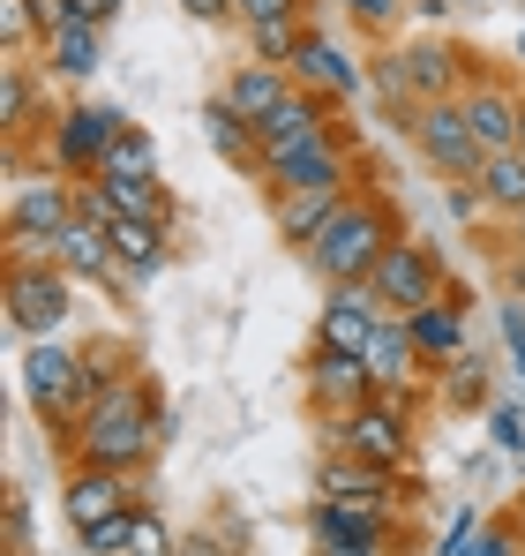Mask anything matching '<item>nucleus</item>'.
Returning <instances> with one entry per match:
<instances>
[{
  "instance_id": "f8f14e48",
  "label": "nucleus",
  "mask_w": 525,
  "mask_h": 556,
  "mask_svg": "<svg viewBox=\"0 0 525 556\" xmlns=\"http://www.w3.org/2000/svg\"><path fill=\"white\" fill-rule=\"evenodd\" d=\"M375 331H383V301L368 293V278H360V286H331V301H323V316H316V346L368 354Z\"/></svg>"
},
{
  "instance_id": "b1692460",
  "label": "nucleus",
  "mask_w": 525,
  "mask_h": 556,
  "mask_svg": "<svg viewBox=\"0 0 525 556\" xmlns=\"http://www.w3.org/2000/svg\"><path fill=\"white\" fill-rule=\"evenodd\" d=\"M300 91V84H293V68H270V61H241V68H233V76H226V105H233V113H241V121H262V113H278V105H285V98Z\"/></svg>"
},
{
  "instance_id": "c756f323",
  "label": "nucleus",
  "mask_w": 525,
  "mask_h": 556,
  "mask_svg": "<svg viewBox=\"0 0 525 556\" xmlns=\"http://www.w3.org/2000/svg\"><path fill=\"white\" fill-rule=\"evenodd\" d=\"M203 128H210V151H218V159H233V166H248V174H256V159H262L256 121H241L226 98H210V105H203Z\"/></svg>"
},
{
  "instance_id": "4c0bfd02",
  "label": "nucleus",
  "mask_w": 525,
  "mask_h": 556,
  "mask_svg": "<svg viewBox=\"0 0 525 556\" xmlns=\"http://www.w3.org/2000/svg\"><path fill=\"white\" fill-rule=\"evenodd\" d=\"M0 556H30V504H23V489H8V511H0Z\"/></svg>"
},
{
  "instance_id": "473e14b6",
  "label": "nucleus",
  "mask_w": 525,
  "mask_h": 556,
  "mask_svg": "<svg viewBox=\"0 0 525 556\" xmlns=\"http://www.w3.org/2000/svg\"><path fill=\"white\" fill-rule=\"evenodd\" d=\"M248 30V53L270 61V68H293L300 38H308V15H262V23H241Z\"/></svg>"
},
{
  "instance_id": "0eeeda50",
  "label": "nucleus",
  "mask_w": 525,
  "mask_h": 556,
  "mask_svg": "<svg viewBox=\"0 0 525 556\" xmlns=\"http://www.w3.org/2000/svg\"><path fill=\"white\" fill-rule=\"evenodd\" d=\"M413 151L436 166L443 181H481V166H488V143L473 136V121H465V98H428L421 113H413Z\"/></svg>"
},
{
  "instance_id": "5701e85b",
  "label": "nucleus",
  "mask_w": 525,
  "mask_h": 556,
  "mask_svg": "<svg viewBox=\"0 0 525 556\" xmlns=\"http://www.w3.org/2000/svg\"><path fill=\"white\" fill-rule=\"evenodd\" d=\"M353 188H300V195H270V218H278V241L285 249H308L331 218H338V203H346Z\"/></svg>"
},
{
  "instance_id": "7c9ffc66",
  "label": "nucleus",
  "mask_w": 525,
  "mask_h": 556,
  "mask_svg": "<svg viewBox=\"0 0 525 556\" xmlns=\"http://www.w3.org/2000/svg\"><path fill=\"white\" fill-rule=\"evenodd\" d=\"M30 121H38V84H30L23 53H8V68H0V128H8V143H23Z\"/></svg>"
},
{
  "instance_id": "603ef678",
  "label": "nucleus",
  "mask_w": 525,
  "mask_h": 556,
  "mask_svg": "<svg viewBox=\"0 0 525 556\" xmlns=\"http://www.w3.org/2000/svg\"><path fill=\"white\" fill-rule=\"evenodd\" d=\"M518 61H525V30H518Z\"/></svg>"
},
{
  "instance_id": "ea45409f",
  "label": "nucleus",
  "mask_w": 525,
  "mask_h": 556,
  "mask_svg": "<svg viewBox=\"0 0 525 556\" xmlns=\"http://www.w3.org/2000/svg\"><path fill=\"white\" fill-rule=\"evenodd\" d=\"M346 15L360 30H390V23H398V0H346Z\"/></svg>"
},
{
  "instance_id": "a211bd4d",
  "label": "nucleus",
  "mask_w": 525,
  "mask_h": 556,
  "mask_svg": "<svg viewBox=\"0 0 525 556\" xmlns=\"http://www.w3.org/2000/svg\"><path fill=\"white\" fill-rule=\"evenodd\" d=\"M53 256H61V271H68V278H90V286H128L120 256H113V226H98V218H84V211H76V226L53 241Z\"/></svg>"
},
{
  "instance_id": "f03ea898",
  "label": "nucleus",
  "mask_w": 525,
  "mask_h": 556,
  "mask_svg": "<svg viewBox=\"0 0 525 556\" xmlns=\"http://www.w3.org/2000/svg\"><path fill=\"white\" fill-rule=\"evenodd\" d=\"M406 226H398V203L383 195V188H353L346 203H338V218L300 249V264L323 278V286H360V278L383 264V249L398 241Z\"/></svg>"
},
{
  "instance_id": "20e7f679",
  "label": "nucleus",
  "mask_w": 525,
  "mask_h": 556,
  "mask_svg": "<svg viewBox=\"0 0 525 556\" xmlns=\"http://www.w3.org/2000/svg\"><path fill=\"white\" fill-rule=\"evenodd\" d=\"M323 452H353V459L383 466V473H406L413 466V399L406 391H375L368 406L331 414L323 421Z\"/></svg>"
},
{
  "instance_id": "72a5a7b5",
  "label": "nucleus",
  "mask_w": 525,
  "mask_h": 556,
  "mask_svg": "<svg viewBox=\"0 0 525 556\" xmlns=\"http://www.w3.org/2000/svg\"><path fill=\"white\" fill-rule=\"evenodd\" d=\"M120 376H136V354H128V346H113V339L84 346V391H90V399H105Z\"/></svg>"
},
{
  "instance_id": "7ed1b4c3",
  "label": "nucleus",
  "mask_w": 525,
  "mask_h": 556,
  "mask_svg": "<svg viewBox=\"0 0 525 556\" xmlns=\"http://www.w3.org/2000/svg\"><path fill=\"white\" fill-rule=\"evenodd\" d=\"M8 331L15 339H61L68 308H76V278L61 271L53 249H8Z\"/></svg>"
},
{
  "instance_id": "9b49d317",
  "label": "nucleus",
  "mask_w": 525,
  "mask_h": 556,
  "mask_svg": "<svg viewBox=\"0 0 525 556\" xmlns=\"http://www.w3.org/2000/svg\"><path fill=\"white\" fill-rule=\"evenodd\" d=\"M76 226V188L68 181H23L8 195V249H53Z\"/></svg>"
},
{
  "instance_id": "423d86ee",
  "label": "nucleus",
  "mask_w": 525,
  "mask_h": 556,
  "mask_svg": "<svg viewBox=\"0 0 525 556\" xmlns=\"http://www.w3.org/2000/svg\"><path fill=\"white\" fill-rule=\"evenodd\" d=\"M353 166H360V136L353 128H331L316 143H293V151H270L256 159L262 195H300V188H353Z\"/></svg>"
},
{
  "instance_id": "37998d69",
  "label": "nucleus",
  "mask_w": 525,
  "mask_h": 556,
  "mask_svg": "<svg viewBox=\"0 0 525 556\" xmlns=\"http://www.w3.org/2000/svg\"><path fill=\"white\" fill-rule=\"evenodd\" d=\"M481 211H488L481 181H450V218H481Z\"/></svg>"
},
{
  "instance_id": "412c9836",
  "label": "nucleus",
  "mask_w": 525,
  "mask_h": 556,
  "mask_svg": "<svg viewBox=\"0 0 525 556\" xmlns=\"http://www.w3.org/2000/svg\"><path fill=\"white\" fill-rule=\"evenodd\" d=\"M360 362L375 369V391H413L421 376H436V369H428V354L413 346L406 316H383V331H375V346H368Z\"/></svg>"
},
{
  "instance_id": "58836bf2",
  "label": "nucleus",
  "mask_w": 525,
  "mask_h": 556,
  "mask_svg": "<svg viewBox=\"0 0 525 556\" xmlns=\"http://www.w3.org/2000/svg\"><path fill=\"white\" fill-rule=\"evenodd\" d=\"M174 556H241V542L233 534H210V527H195V534H180Z\"/></svg>"
},
{
  "instance_id": "3c124183",
  "label": "nucleus",
  "mask_w": 525,
  "mask_h": 556,
  "mask_svg": "<svg viewBox=\"0 0 525 556\" xmlns=\"http://www.w3.org/2000/svg\"><path fill=\"white\" fill-rule=\"evenodd\" d=\"M511 519H518V527H525V496H518V511H511Z\"/></svg>"
},
{
  "instance_id": "aec40b11",
  "label": "nucleus",
  "mask_w": 525,
  "mask_h": 556,
  "mask_svg": "<svg viewBox=\"0 0 525 556\" xmlns=\"http://www.w3.org/2000/svg\"><path fill=\"white\" fill-rule=\"evenodd\" d=\"M406 68H413L421 105H428V98H465V84L481 76L473 53H458V46H443V38H413V46H406Z\"/></svg>"
},
{
  "instance_id": "4468645a",
  "label": "nucleus",
  "mask_w": 525,
  "mask_h": 556,
  "mask_svg": "<svg viewBox=\"0 0 525 556\" xmlns=\"http://www.w3.org/2000/svg\"><path fill=\"white\" fill-rule=\"evenodd\" d=\"M406 331H413V346L428 354V369H436V376L450 369L458 354H473V331H465V293H458V286H450L443 301H428V308H413V316H406Z\"/></svg>"
},
{
  "instance_id": "8fccbe9b",
  "label": "nucleus",
  "mask_w": 525,
  "mask_h": 556,
  "mask_svg": "<svg viewBox=\"0 0 525 556\" xmlns=\"http://www.w3.org/2000/svg\"><path fill=\"white\" fill-rule=\"evenodd\" d=\"M511 151H525V121H518V143H511Z\"/></svg>"
},
{
  "instance_id": "c03bdc74",
  "label": "nucleus",
  "mask_w": 525,
  "mask_h": 556,
  "mask_svg": "<svg viewBox=\"0 0 525 556\" xmlns=\"http://www.w3.org/2000/svg\"><path fill=\"white\" fill-rule=\"evenodd\" d=\"M195 23H241V0H180Z\"/></svg>"
},
{
  "instance_id": "cd10ccee",
  "label": "nucleus",
  "mask_w": 525,
  "mask_h": 556,
  "mask_svg": "<svg viewBox=\"0 0 525 556\" xmlns=\"http://www.w3.org/2000/svg\"><path fill=\"white\" fill-rule=\"evenodd\" d=\"M443 549L450 556H525V527L511 519V511H503V519H473V511H465V519L450 527Z\"/></svg>"
},
{
  "instance_id": "4be33fe9",
  "label": "nucleus",
  "mask_w": 525,
  "mask_h": 556,
  "mask_svg": "<svg viewBox=\"0 0 525 556\" xmlns=\"http://www.w3.org/2000/svg\"><path fill=\"white\" fill-rule=\"evenodd\" d=\"M113 256H120L128 286H151L174 264V226H158V218H113Z\"/></svg>"
},
{
  "instance_id": "79ce46f5",
  "label": "nucleus",
  "mask_w": 525,
  "mask_h": 556,
  "mask_svg": "<svg viewBox=\"0 0 525 556\" xmlns=\"http://www.w3.org/2000/svg\"><path fill=\"white\" fill-rule=\"evenodd\" d=\"M30 23H38V38H46V30L76 23V0H30Z\"/></svg>"
},
{
  "instance_id": "9d476101",
  "label": "nucleus",
  "mask_w": 525,
  "mask_h": 556,
  "mask_svg": "<svg viewBox=\"0 0 525 556\" xmlns=\"http://www.w3.org/2000/svg\"><path fill=\"white\" fill-rule=\"evenodd\" d=\"M300 391H308L316 421H331V414H353V406L375 399V369H368L360 354H338V346H308V362H300Z\"/></svg>"
},
{
  "instance_id": "e433bc0d",
  "label": "nucleus",
  "mask_w": 525,
  "mask_h": 556,
  "mask_svg": "<svg viewBox=\"0 0 525 556\" xmlns=\"http://www.w3.org/2000/svg\"><path fill=\"white\" fill-rule=\"evenodd\" d=\"M174 542H180L174 527H166L151 504H136V542H128V556H174Z\"/></svg>"
},
{
  "instance_id": "1a4fd4ad",
  "label": "nucleus",
  "mask_w": 525,
  "mask_h": 556,
  "mask_svg": "<svg viewBox=\"0 0 525 556\" xmlns=\"http://www.w3.org/2000/svg\"><path fill=\"white\" fill-rule=\"evenodd\" d=\"M120 128H128L120 105H61L53 128H46V174H76V181H90L98 159H105V143H113Z\"/></svg>"
},
{
  "instance_id": "a18cd8bd",
  "label": "nucleus",
  "mask_w": 525,
  "mask_h": 556,
  "mask_svg": "<svg viewBox=\"0 0 525 556\" xmlns=\"http://www.w3.org/2000/svg\"><path fill=\"white\" fill-rule=\"evenodd\" d=\"M316 556H390V542H331V534H316Z\"/></svg>"
},
{
  "instance_id": "dca6fc26",
  "label": "nucleus",
  "mask_w": 525,
  "mask_h": 556,
  "mask_svg": "<svg viewBox=\"0 0 525 556\" xmlns=\"http://www.w3.org/2000/svg\"><path fill=\"white\" fill-rule=\"evenodd\" d=\"M128 504H136V496H128V473H105V466H76L68 489H61V511H68L76 542H84L90 527H105L113 511H128Z\"/></svg>"
},
{
  "instance_id": "39448f33",
  "label": "nucleus",
  "mask_w": 525,
  "mask_h": 556,
  "mask_svg": "<svg viewBox=\"0 0 525 556\" xmlns=\"http://www.w3.org/2000/svg\"><path fill=\"white\" fill-rule=\"evenodd\" d=\"M23 391H30V414L53 429V444L68 452L76 421L90 414V391H84V354L61 346V339H30L23 346Z\"/></svg>"
},
{
  "instance_id": "a19ab883",
  "label": "nucleus",
  "mask_w": 525,
  "mask_h": 556,
  "mask_svg": "<svg viewBox=\"0 0 525 556\" xmlns=\"http://www.w3.org/2000/svg\"><path fill=\"white\" fill-rule=\"evenodd\" d=\"M488 421H496V444L503 452H525V406H496Z\"/></svg>"
},
{
  "instance_id": "2f4dec72",
  "label": "nucleus",
  "mask_w": 525,
  "mask_h": 556,
  "mask_svg": "<svg viewBox=\"0 0 525 556\" xmlns=\"http://www.w3.org/2000/svg\"><path fill=\"white\" fill-rule=\"evenodd\" d=\"M481 195H488V211L525 218V151H488V166H481Z\"/></svg>"
},
{
  "instance_id": "49530a36",
  "label": "nucleus",
  "mask_w": 525,
  "mask_h": 556,
  "mask_svg": "<svg viewBox=\"0 0 525 556\" xmlns=\"http://www.w3.org/2000/svg\"><path fill=\"white\" fill-rule=\"evenodd\" d=\"M503 339H511V354H518V376H525V308H518V301H503Z\"/></svg>"
},
{
  "instance_id": "f257e3e1",
  "label": "nucleus",
  "mask_w": 525,
  "mask_h": 556,
  "mask_svg": "<svg viewBox=\"0 0 525 556\" xmlns=\"http://www.w3.org/2000/svg\"><path fill=\"white\" fill-rule=\"evenodd\" d=\"M166 437H174V414H166L158 383L136 369V376H120L105 399H90V414L76 421V437H68V459L105 466V473H143V466L166 452Z\"/></svg>"
},
{
  "instance_id": "ddd939ff",
  "label": "nucleus",
  "mask_w": 525,
  "mask_h": 556,
  "mask_svg": "<svg viewBox=\"0 0 525 556\" xmlns=\"http://www.w3.org/2000/svg\"><path fill=\"white\" fill-rule=\"evenodd\" d=\"M338 128V98H323V91H293L278 113H262L256 121V143H262V159L270 151H293V143H316V136H331Z\"/></svg>"
},
{
  "instance_id": "bb28decb",
  "label": "nucleus",
  "mask_w": 525,
  "mask_h": 556,
  "mask_svg": "<svg viewBox=\"0 0 525 556\" xmlns=\"http://www.w3.org/2000/svg\"><path fill=\"white\" fill-rule=\"evenodd\" d=\"M398 511H375V504H338V496H316V534L331 542H390Z\"/></svg>"
},
{
  "instance_id": "f3484780",
  "label": "nucleus",
  "mask_w": 525,
  "mask_h": 556,
  "mask_svg": "<svg viewBox=\"0 0 525 556\" xmlns=\"http://www.w3.org/2000/svg\"><path fill=\"white\" fill-rule=\"evenodd\" d=\"M316 489H323V496H338V504H375V511H398V473L353 459V452H323Z\"/></svg>"
},
{
  "instance_id": "6ab92c4d",
  "label": "nucleus",
  "mask_w": 525,
  "mask_h": 556,
  "mask_svg": "<svg viewBox=\"0 0 525 556\" xmlns=\"http://www.w3.org/2000/svg\"><path fill=\"white\" fill-rule=\"evenodd\" d=\"M293 84L346 105V98H360V61H353V53H338V46L308 23V38H300V53H293Z\"/></svg>"
},
{
  "instance_id": "a878e982",
  "label": "nucleus",
  "mask_w": 525,
  "mask_h": 556,
  "mask_svg": "<svg viewBox=\"0 0 525 556\" xmlns=\"http://www.w3.org/2000/svg\"><path fill=\"white\" fill-rule=\"evenodd\" d=\"M90 181H158V136H151L143 121H128V128L105 143V159H98Z\"/></svg>"
},
{
  "instance_id": "f704fd0d",
  "label": "nucleus",
  "mask_w": 525,
  "mask_h": 556,
  "mask_svg": "<svg viewBox=\"0 0 525 556\" xmlns=\"http://www.w3.org/2000/svg\"><path fill=\"white\" fill-rule=\"evenodd\" d=\"M443 399H450V406H481V399H488V369H481V354H458V362L443 369Z\"/></svg>"
},
{
  "instance_id": "c9c22d12",
  "label": "nucleus",
  "mask_w": 525,
  "mask_h": 556,
  "mask_svg": "<svg viewBox=\"0 0 525 556\" xmlns=\"http://www.w3.org/2000/svg\"><path fill=\"white\" fill-rule=\"evenodd\" d=\"M128 542H136V504H128V511H113L105 527H90V534H84L90 556H128Z\"/></svg>"
},
{
  "instance_id": "6e6552de",
  "label": "nucleus",
  "mask_w": 525,
  "mask_h": 556,
  "mask_svg": "<svg viewBox=\"0 0 525 556\" xmlns=\"http://www.w3.org/2000/svg\"><path fill=\"white\" fill-rule=\"evenodd\" d=\"M368 293L383 301V316H413V308H428L450 293V278H443V256L428 241H413V233H398L390 249H383V264L368 271Z\"/></svg>"
},
{
  "instance_id": "09e8293b",
  "label": "nucleus",
  "mask_w": 525,
  "mask_h": 556,
  "mask_svg": "<svg viewBox=\"0 0 525 556\" xmlns=\"http://www.w3.org/2000/svg\"><path fill=\"white\" fill-rule=\"evenodd\" d=\"M511 293H525V226H518V256H511Z\"/></svg>"
},
{
  "instance_id": "393cba45",
  "label": "nucleus",
  "mask_w": 525,
  "mask_h": 556,
  "mask_svg": "<svg viewBox=\"0 0 525 556\" xmlns=\"http://www.w3.org/2000/svg\"><path fill=\"white\" fill-rule=\"evenodd\" d=\"M38 53H46V76H90V68L105 61V23L76 15V23H61V30H46Z\"/></svg>"
},
{
  "instance_id": "c85d7f7f",
  "label": "nucleus",
  "mask_w": 525,
  "mask_h": 556,
  "mask_svg": "<svg viewBox=\"0 0 525 556\" xmlns=\"http://www.w3.org/2000/svg\"><path fill=\"white\" fill-rule=\"evenodd\" d=\"M368 76H375V98H383V113H390L398 128H413V113H421V91H413V68H406V46L375 53V61H368Z\"/></svg>"
},
{
  "instance_id": "de8ad7c7",
  "label": "nucleus",
  "mask_w": 525,
  "mask_h": 556,
  "mask_svg": "<svg viewBox=\"0 0 525 556\" xmlns=\"http://www.w3.org/2000/svg\"><path fill=\"white\" fill-rule=\"evenodd\" d=\"M76 15H90V23L113 30V23H120V0H76Z\"/></svg>"
},
{
  "instance_id": "2eb2a0df",
  "label": "nucleus",
  "mask_w": 525,
  "mask_h": 556,
  "mask_svg": "<svg viewBox=\"0 0 525 556\" xmlns=\"http://www.w3.org/2000/svg\"><path fill=\"white\" fill-rule=\"evenodd\" d=\"M465 121H473V136L488 151H511L518 143V121H525V91L503 84V76H473L465 84Z\"/></svg>"
}]
</instances>
